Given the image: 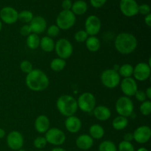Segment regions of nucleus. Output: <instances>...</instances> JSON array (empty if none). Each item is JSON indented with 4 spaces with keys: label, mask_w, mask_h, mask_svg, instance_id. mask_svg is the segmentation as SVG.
Segmentation results:
<instances>
[{
    "label": "nucleus",
    "mask_w": 151,
    "mask_h": 151,
    "mask_svg": "<svg viewBox=\"0 0 151 151\" xmlns=\"http://www.w3.org/2000/svg\"><path fill=\"white\" fill-rule=\"evenodd\" d=\"M78 107L85 113H91L96 107V98L91 92H83L77 100Z\"/></svg>",
    "instance_id": "obj_7"
},
{
    "label": "nucleus",
    "mask_w": 151,
    "mask_h": 151,
    "mask_svg": "<svg viewBox=\"0 0 151 151\" xmlns=\"http://www.w3.org/2000/svg\"><path fill=\"white\" fill-rule=\"evenodd\" d=\"M4 136H5V131H4V129L0 128V139L4 138Z\"/></svg>",
    "instance_id": "obj_46"
},
{
    "label": "nucleus",
    "mask_w": 151,
    "mask_h": 151,
    "mask_svg": "<svg viewBox=\"0 0 151 151\" xmlns=\"http://www.w3.org/2000/svg\"><path fill=\"white\" fill-rule=\"evenodd\" d=\"M100 80L105 87L113 89L119 85L121 77L119 76L118 72L114 70L113 69H108L102 72Z\"/></svg>",
    "instance_id": "obj_5"
},
{
    "label": "nucleus",
    "mask_w": 151,
    "mask_h": 151,
    "mask_svg": "<svg viewBox=\"0 0 151 151\" xmlns=\"http://www.w3.org/2000/svg\"><path fill=\"white\" fill-rule=\"evenodd\" d=\"M65 128L69 133L76 134L81 131L82 128V122L81 119L77 116H69L65 121Z\"/></svg>",
    "instance_id": "obj_18"
},
{
    "label": "nucleus",
    "mask_w": 151,
    "mask_h": 151,
    "mask_svg": "<svg viewBox=\"0 0 151 151\" xmlns=\"http://www.w3.org/2000/svg\"><path fill=\"white\" fill-rule=\"evenodd\" d=\"M25 83L27 88L33 91H42L48 88L50 80L48 76L38 69H33L27 74L25 79Z\"/></svg>",
    "instance_id": "obj_1"
},
{
    "label": "nucleus",
    "mask_w": 151,
    "mask_h": 151,
    "mask_svg": "<svg viewBox=\"0 0 151 151\" xmlns=\"http://www.w3.org/2000/svg\"><path fill=\"white\" fill-rule=\"evenodd\" d=\"M133 140H134V135H133V133L128 132V133H125V134H124L123 141L131 142Z\"/></svg>",
    "instance_id": "obj_43"
},
{
    "label": "nucleus",
    "mask_w": 151,
    "mask_h": 151,
    "mask_svg": "<svg viewBox=\"0 0 151 151\" xmlns=\"http://www.w3.org/2000/svg\"><path fill=\"white\" fill-rule=\"evenodd\" d=\"M119 151H135L134 145L129 142L122 141L119 142L118 146Z\"/></svg>",
    "instance_id": "obj_33"
},
{
    "label": "nucleus",
    "mask_w": 151,
    "mask_h": 151,
    "mask_svg": "<svg viewBox=\"0 0 151 151\" xmlns=\"http://www.w3.org/2000/svg\"><path fill=\"white\" fill-rule=\"evenodd\" d=\"M50 151H66L65 149L62 148V147H55L53 148L52 150H51Z\"/></svg>",
    "instance_id": "obj_47"
},
{
    "label": "nucleus",
    "mask_w": 151,
    "mask_h": 151,
    "mask_svg": "<svg viewBox=\"0 0 151 151\" xmlns=\"http://www.w3.org/2000/svg\"><path fill=\"white\" fill-rule=\"evenodd\" d=\"M55 43L54 40L49 36H44L41 38L40 41V46L41 50L45 52H51L55 50Z\"/></svg>",
    "instance_id": "obj_23"
},
{
    "label": "nucleus",
    "mask_w": 151,
    "mask_h": 151,
    "mask_svg": "<svg viewBox=\"0 0 151 151\" xmlns=\"http://www.w3.org/2000/svg\"><path fill=\"white\" fill-rule=\"evenodd\" d=\"M45 139L47 143L55 146L62 145L66 141V135L62 130L58 128H50L45 133Z\"/></svg>",
    "instance_id": "obj_9"
},
{
    "label": "nucleus",
    "mask_w": 151,
    "mask_h": 151,
    "mask_svg": "<svg viewBox=\"0 0 151 151\" xmlns=\"http://www.w3.org/2000/svg\"><path fill=\"white\" fill-rule=\"evenodd\" d=\"M138 45L137 38L129 32L118 34L114 41L115 49L122 55H128L134 52Z\"/></svg>",
    "instance_id": "obj_2"
},
{
    "label": "nucleus",
    "mask_w": 151,
    "mask_h": 151,
    "mask_svg": "<svg viewBox=\"0 0 151 151\" xmlns=\"http://www.w3.org/2000/svg\"><path fill=\"white\" fill-rule=\"evenodd\" d=\"M105 135V130L100 125L94 124L89 128V136L93 139H100Z\"/></svg>",
    "instance_id": "obj_25"
},
{
    "label": "nucleus",
    "mask_w": 151,
    "mask_h": 151,
    "mask_svg": "<svg viewBox=\"0 0 151 151\" xmlns=\"http://www.w3.org/2000/svg\"><path fill=\"white\" fill-rule=\"evenodd\" d=\"M87 10H88V4L83 0H78V1H75L72 3V8H71V11L76 16H81L83 15L84 13H86Z\"/></svg>",
    "instance_id": "obj_22"
},
{
    "label": "nucleus",
    "mask_w": 151,
    "mask_h": 151,
    "mask_svg": "<svg viewBox=\"0 0 151 151\" xmlns=\"http://www.w3.org/2000/svg\"><path fill=\"white\" fill-rule=\"evenodd\" d=\"M93 145H94V139L88 134H81L76 139L77 147L81 150H89L92 147Z\"/></svg>",
    "instance_id": "obj_20"
},
{
    "label": "nucleus",
    "mask_w": 151,
    "mask_h": 151,
    "mask_svg": "<svg viewBox=\"0 0 151 151\" xmlns=\"http://www.w3.org/2000/svg\"><path fill=\"white\" fill-rule=\"evenodd\" d=\"M107 0H90V4L94 8H100L106 3Z\"/></svg>",
    "instance_id": "obj_41"
},
{
    "label": "nucleus",
    "mask_w": 151,
    "mask_h": 151,
    "mask_svg": "<svg viewBox=\"0 0 151 151\" xmlns=\"http://www.w3.org/2000/svg\"><path fill=\"white\" fill-rule=\"evenodd\" d=\"M76 22V16L71 10H62L56 18V25L60 29H71Z\"/></svg>",
    "instance_id": "obj_4"
},
{
    "label": "nucleus",
    "mask_w": 151,
    "mask_h": 151,
    "mask_svg": "<svg viewBox=\"0 0 151 151\" xmlns=\"http://www.w3.org/2000/svg\"><path fill=\"white\" fill-rule=\"evenodd\" d=\"M29 24L30 26L31 29H32V33L37 34V35L43 33L47 29V21L42 16H34Z\"/></svg>",
    "instance_id": "obj_17"
},
{
    "label": "nucleus",
    "mask_w": 151,
    "mask_h": 151,
    "mask_svg": "<svg viewBox=\"0 0 151 151\" xmlns=\"http://www.w3.org/2000/svg\"><path fill=\"white\" fill-rule=\"evenodd\" d=\"M99 151H117V148L113 142L105 140L99 145Z\"/></svg>",
    "instance_id": "obj_31"
},
{
    "label": "nucleus",
    "mask_w": 151,
    "mask_h": 151,
    "mask_svg": "<svg viewBox=\"0 0 151 151\" xmlns=\"http://www.w3.org/2000/svg\"><path fill=\"white\" fill-rule=\"evenodd\" d=\"M119 84H120L121 91L126 97H130L134 96L138 90V84L136 80L132 77L123 78V80L120 81Z\"/></svg>",
    "instance_id": "obj_14"
},
{
    "label": "nucleus",
    "mask_w": 151,
    "mask_h": 151,
    "mask_svg": "<svg viewBox=\"0 0 151 151\" xmlns=\"http://www.w3.org/2000/svg\"><path fill=\"white\" fill-rule=\"evenodd\" d=\"M56 106L58 111L66 117L74 116L78 109L76 99L68 94L60 96L57 100Z\"/></svg>",
    "instance_id": "obj_3"
},
{
    "label": "nucleus",
    "mask_w": 151,
    "mask_h": 151,
    "mask_svg": "<svg viewBox=\"0 0 151 151\" xmlns=\"http://www.w3.org/2000/svg\"><path fill=\"white\" fill-rule=\"evenodd\" d=\"M88 35L87 34V32H86L83 29H81V30L78 31V32L75 33V39L77 42L79 43H83L86 42V39L88 38Z\"/></svg>",
    "instance_id": "obj_37"
},
{
    "label": "nucleus",
    "mask_w": 151,
    "mask_h": 151,
    "mask_svg": "<svg viewBox=\"0 0 151 151\" xmlns=\"http://www.w3.org/2000/svg\"><path fill=\"white\" fill-rule=\"evenodd\" d=\"M60 29H59L58 27L56 24L51 25L47 29V33L48 35L47 36L50 37L52 38H55V37H57L59 35V33H60Z\"/></svg>",
    "instance_id": "obj_36"
},
{
    "label": "nucleus",
    "mask_w": 151,
    "mask_h": 151,
    "mask_svg": "<svg viewBox=\"0 0 151 151\" xmlns=\"http://www.w3.org/2000/svg\"><path fill=\"white\" fill-rule=\"evenodd\" d=\"M86 46L88 51L91 52H96L100 50L101 44L100 39L97 37L88 36L86 41Z\"/></svg>",
    "instance_id": "obj_24"
},
{
    "label": "nucleus",
    "mask_w": 151,
    "mask_h": 151,
    "mask_svg": "<svg viewBox=\"0 0 151 151\" xmlns=\"http://www.w3.org/2000/svg\"><path fill=\"white\" fill-rule=\"evenodd\" d=\"M6 142L7 146L11 150H19L24 145V137L19 131H13L7 136Z\"/></svg>",
    "instance_id": "obj_13"
},
{
    "label": "nucleus",
    "mask_w": 151,
    "mask_h": 151,
    "mask_svg": "<svg viewBox=\"0 0 151 151\" xmlns=\"http://www.w3.org/2000/svg\"><path fill=\"white\" fill-rule=\"evenodd\" d=\"M40 41L41 38L39 35L35 33H31L27 37V45L31 50H36L40 46Z\"/></svg>",
    "instance_id": "obj_28"
},
{
    "label": "nucleus",
    "mask_w": 151,
    "mask_h": 151,
    "mask_svg": "<svg viewBox=\"0 0 151 151\" xmlns=\"http://www.w3.org/2000/svg\"><path fill=\"white\" fill-rule=\"evenodd\" d=\"M66 60L58 58H54L52 60L51 63H50V68L54 72H59L64 69V68L66 67Z\"/></svg>",
    "instance_id": "obj_29"
},
{
    "label": "nucleus",
    "mask_w": 151,
    "mask_h": 151,
    "mask_svg": "<svg viewBox=\"0 0 151 151\" xmlns=\"http://www.w3.org/2000/svg\"><path fill=\"white\" fill-rule=\"evenodd\" d=\"M1 28H2V23H1V21L0 20V32L1 30Z\"/></svg>",
    "instance_id": "obj_49"
},
{
    "label": "nucleus",
    "mask_w": 151,
    "mask_h": 151,
    "mask_svg": "<svg viewBox=\"0 0 151 151\" xmlns=\"http://www.w3.org/2000/svg\"><path fill=\"white\" fill-rule=\"evenodd\" d=\"M128 125V119L127 117L122 116H118L115 117L112 121V126L116 131L124 130Z\"/></svg>",
    "instance_id": "obj_26"
},
{
    "label": "nucleus",
    "mask_w": 151,
    "mask_h": 151,
    "mask_svg": "<svg viewBox=\"0 0 151 151\" xmlns=\"http://www.w3.org/2000/svg\"><path fill=\"white\" fill-rule=\"evenodd\" d=\"M145 23L147 27H151V14L147 15L145 17Z\"/></svg>",
    "instance_id": "obj_44"
},
{
    "label": "nucleus",
    "mask_w": 151,
    "mask_h": 151,
    "mask_svg": "<svg viewBox=\"0 0 151 151\" xmlns=\"http://www.w3.org/2000/svg\"><path fill=\"white\" fill-rule=\"evenodd\" d=\"M17 151H26L25 150H23V149H20V150H17Z\"/></svg>",
    "instance_id": "obj_50"
},
{
    "label": "nucleus",
    "mask_w": 151,
    "mask_h": 151,
    "mask_svg": "<svg viewBox=\"0 0 151 151\" xmlns=\"http://www.w3.org/2000/svg\"><path fill=\"white\" fill-rule=\"evenodd\" d=\"M134 72V66L129 63H125V64L119 66L118 73L121 78H131L133 75Z\"/></svg>",
    "instance_id": "obj_27"
},
{
    "label": "nucleus",
    "mask_w": 151,
    "mask_h": 151,
    "mask_svg": "<svg viewBox=\"0 0 151 151\" xmlns=\"http://www.w3.org/2000/svg\"><path fill=\"white\" fill-rule=\"evenodd\" d=\"M61 6L63 10H71L72 6V0H63Z\"/></svg>",
    "instance_id": "obj_42"
},
{
    "label": "nucleus",
    "mask_w": 151,
    "mask_h": 151,
    "mask_svg": "<svg viewBox=\"0 0 151 151\" xmlns=\"http://www.w3.org/2000/svg\"><path fill=\"white\" fill-rule=\"evenodd\" d=\"M101 29V21L95 15H91L85 22V31L89 36H96Z\"/></svg>",
    "instance_id": "obj_12"
},
{
    "label": "nucleus",
    "mask_w": 151,
    "mask_h": 151,
    "mask_svg": "<svg viewBox=\"0 0 151 151\" xmlns=\"http://www.w3.org/2000/svg\"><path fill=\"white\" fill-rule=\"evenodd\" d=\"M139 111L144 116H148L151 113V102L150 100H145L142 102L139 106Z\"/></svg>",
    "instance_id": "obj_32"
},
{
    "label": "nucleus",
    "mask_w": 151,
    "mask_h": 151,
    "mask_svg": "<svg viewBox=\"0 0 151 151\" xmlns=\"http://www.w3.org/2000/svg\"><path fill=\"white\" fill-rule=\"evenodd\" d=\"M134 96H135L136 99H137L138 101L142 102V103L147 100V97H146L145 92L144 91H142V90H137V91L136 92L135 95Z\"/></svg>",
    "instance_id": "obj_40"
},
{
    "label": "nucleus",
    "mask_w": 151,
    "mask_h": 151,
    "mask_svg": "<svg viewBox=\"0 0 151 151\" xmlns=\"http://www.w3.org/2000/svg\"><path fill=\"white\" fill-rule=\"evenodd\" d=\"M115 109L119 116L128 117L134 113V103L130 97L122 96L116 100Z\"/></svg>",
    "instance_id": "obj_6"
},
{
    "label": "nucleus",
    "mask_w": 151,
    "mask_h": 151,
    "mask_svg": "<svg viewBox=\"0 0 151 151\" xmlns=\"http://www.w3.org/2000/svg\"><path fill=\"white\" fill-rule=\"evenodd\" d=\"M47 144V142L46 140L45 137H38L35 139V140L33 141V145L35 146V148L39 149V150H41V149L44 148L46 147Z\"/></svg>",
    "instance_id": "obj_34"
},
{
    "label": "nucleus",
    "mask_w": 151,
    "mask_h": 151,
    "mask_svg": "<svg viewBox=\"0 0 151 151\" xmlns=\"http://www.w3.org/2000/svg\"><path fill=\"white\" fill-rule=\"evenodd\" d=\"M38 151H44V150H39Z\"/></svg>",
    "instance_id": "obj_51"
},
{
    "label": "nucleus",
    "mask_w": 151,
    "mask_h": 151,
    "mask_svg": "<svg viewBox=\"0 0 151 151\" xmlns=\"http://www.w3.org/2000/svg\"><path fill=\"white\" fill-rule=\"evenodd\" d=\"M93 114L94 117L100 121H106L111 116V111L108 107L100 105L96 106L93 110Z\"/></svg>",
    "instance_id": "obj_21"
},
{
    "label": "nucleus",
    "mask_w": 151,
    "mask_h": 151,
    "mask_svg": "<svg viewBox=\"0 0 151 151\" xmlns=\"http://www.w3.org/2000/svg\"><path fill=\"white\" fill-rule=\"evenodd\" d=\"M18 13L17 10L13 7L7 6L1 8L0 10V19L1 22L7 24H13L18 21Z\"/></svg>",
    "instance_id": "obj_15"
},
{
    "label": "nucleus",
    "mask_w": 151,
    "mask_h": 151,
    "mask_svg": "<svg viewBox=\"0 0 151 151\" xmlns=\"http://www.w3.org/2000/svg\"><path fill=\"white\" fill-rule=\"evenodd\" d=\"M35 128L39 134H45L50 128V121L45 115H40L35 119Z\"/></svg>",
    "instance_id": "obj_19"
},
{
    "label": "nucleus",
    "mask_w": 151,
    "mask_h": 151,
    "mask_svg": "<svg viewBox=\"0 0 151 151\" xmlns=\"http://www.w3.org/2000/svg\"><path fill=\"white\" fill-rule=\"evenodd\" d=\"M20 69L23 72L26 73L27 75L31 72L33 69V66H32V63L29 60H24L23 61L21 62L20 63Z\"/></svg>",
    "instance_id": "obj_35"
},
{
    "label": "nucleus",
    "mask_w": 151,
    "mask_h": 151,
    "mask_svg": "<svg viewBox=\"0 0 151 151\" xmlns=\"http://www.w3.org/2000/svg\"><path fill=\"white\" fill-rule=\"evenodd\" d=\"M134 140L139 144H145L150 140L151 137V129L147 125L138 127L133 133Z\"/></svg>",
    "instance_id": "obj_16"
},
{
    "label": "nucleus",
    "mask_w": 151,
    "mask_h": 151,
    "mask_svg": "<svg viewBox=\"0 0 151 151\" xmlns=\"http://www.w3.org/2000/svg\"><path fill=\"white\" fill-rule=\"evenodd\" d=\"M137 151H148L147 148H145V147H140V148H139Z\"/></svg>",
    "instance_id": "obj_48"
},
{
    "label": "nucleus",
    "mask_w": 151,
    "mask_h": 151,
    "mask_svg": "<svg viewBox=\"0 0 151 151\" xmlns=\"http://www.w3.org/2000/svg\"><path fill=\"white\" fill-rule=\"evenodd\" d=\"M119 9L124 16L133 17L139 13V4L136 0H120Z\"/></svg>",
    "instance_id": "obj_11"
},
{
    "label": "nucleus",
    "mask_w": 151,
    "mask_h": 151,
    "mask_svg": "<svg viewBox=\"0 0 151 151\" xmlns=\"http://www.w3.org/2000/svg\"><path fill=\"white\" fill-rule=\"evenodd\" d=\"M138 11L140 14L144 15V16H147V15L150 13V7L149 4H142L139 5Z\"/></svg>",
    "instance_id": "obj_38"
},
{
    "label": "nucleus",
    "mask_w": 151,
    "mask_h": 151,
    "mask_svg": "<svg viewBox=\"0 0 151 151\" xmlns=\"http://www.w3.org/2000/svg\"><path fill=\"white\" fill-rule=\"evenodd\" d=\"M55 50L59 58L66 60L73 53V46L66 38H60L55 44Z\"/></svg>",
    "instance_id": "obj_8"
},
{
    "label": "nucleus",
    "mask_w": 151,
    "mask_h": 151,
    "mask_svg": "<svg viewBox=\"0 0 151 151\" xmlns=\"http://www.w3.org/2000/svg\"><path fill=\"white\" fill-rule=\"evenodd\" d=\"M145 92L147 99H148V100H150V99H151V87H148V88L146 89V91H145Z\"/></svg>",
    "instance_id": "obj_45"
},
{
    "label": "nucleus",
    "mask_w": 151,
    "mask_h": 151,
    "mask_svg": "<svg viewBox=\"0 0 151 151\" xmlns=\"http://www.w3.org/2000/svg\"><path fill=\"white\" fill-rule=\"evenodd\" d=\"M151 73V66L148 63L145 62L138 63L134 67V72L133 75L134 79L138 81H145L150 78Z\"/></svg>",
    "instance_id": "obj_10"
},
{
    "label": "nucleus",
    "mask_w": 151,
    "mask_h": 151,
    "mask_svg": "<svg viewBox=\"0 0 151 151\" xmlns=\"http://www.w3.org/2000/svg\"><path fill=\"white\" fill-rule=\"evenodd\" d=\"M33 13L30 10H22L18 15V20L23 22L25 24H29L33 19Z\"/></svg>",
    "instance_id": "obj_30"
},
{
    "label": "nucleus",
    "mask_w": 151,
    "mask_h": 151,
    "mask_svg": "<svg viewBox=\"0 0 151 151\" xmlns=\"http://www.w3.org/2000/svg\"><path fill=\"white\" fill-rule=\"evenodd\" d=\"M31 33H32V32L29 24H24L23 26L20 28V34L22 36L27 37L28 35H30Z\"/></svg>",
    "instance_id": "obj_39"
}]
</instances>
